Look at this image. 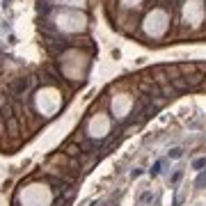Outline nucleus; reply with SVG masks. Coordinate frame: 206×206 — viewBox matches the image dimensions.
Masks as SVG:
<instances>
[{"label": "nucleus", "mask_w": 206, "mask_h": 206, "mask_svg": "<svg viewBox=\"0 0 206 206\" xmlns=\"http://www.w3.org/2000/svg\"><path fill=\"white\" fill-rule=\"evenodd\" d=\"M32 80H35L32 76H23V78H16V82L12 85V94H14L16 98H23V96H25V92L30 89Z\"/></svg>", "instance_id": "nucleus-2"}, {"label": "nucleus", "mask_w": 206, "mask_h": 206, "mask_svg": "<svg viewBox=\"0 0 206 206\" xmlns=\"http://www.w3.org/2000/svg\"><path fill=\"white\" fill-rule=\"evenodd\" d=\"M170 156H172V158H181V149H172Z\"/></svg>", "instance_id": "nucleus-4"}, {"label": "nucleus", "mask_w": 206, "mask_h": 206, "mask_svg": "<svg viewBox=\"0 0 206 206\" xmlns=\"http://www.w3.org/2000/svg\"><path fill=\"white\" fill-rule=\"evenodd\" d=\"M67 46H69V41L62 39V37H57V35L55 37H46V39H44V48L48 51V55H60Z\"/></svg>", "instance_id": "nucleus-1"}, {"label": "nucleus", "mask_w": 206, "mask_h": 206, "mask_svg": "<svg viewBox=\"0 0 206 206\" xmlns=\"http://www.w3.org/2000/svg\"><path fill=\"white\" fill-rule=\"evenodd\" d=\"M206 165V158H199V160H195V165H192V167H195V170H199V167H204Z\"/></svg>", "instance_id": "nucleus-3"}]
</instances>
